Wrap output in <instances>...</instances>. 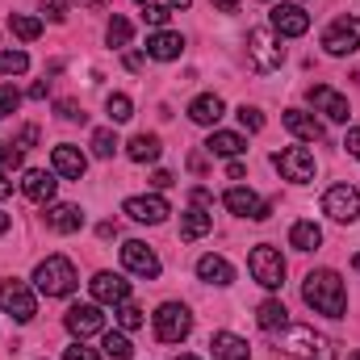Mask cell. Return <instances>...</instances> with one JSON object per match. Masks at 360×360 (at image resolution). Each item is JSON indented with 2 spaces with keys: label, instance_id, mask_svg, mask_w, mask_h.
Returning a JSON list of instances; mask_svg holds the SVG:
<instances>
[{
  "label": "cell",
  "instance_id": "680465c9",
  "mask_svg": "<svg viewBox=\"0 0 360 360\" xmlns=\"http://www.w3.org/2000/svg\"><path fill=\"white\" fill-rule=\"evenodd\" d=\"M176 360H197V356H176Z\"/></svg>",
  "mask_w": 360,
  "mask_h": 360
},
{
  "label": "cell",
  "instance_id": "f907efd6",
  "mask_svg": "<svg viewBox=\"0 0 360 360\" xmlns=\"http://www.w3.org/2000/svg\"><path fill=\"white\" fill-rule=\"evenodd\" d=\"M8 193H13V180H8V172H0V201H4Z\"/></svg>",
  "mask_w": 360,
  "mask_h": 360
},
{
  "label": "cell",
  "instance_id": "8992f818",
  "mask_svg": "<svg viewBox=\"0 0 360 360\" xmlns=\"http://www.w3.org/2000/svg\"><path fill=\"white\" fill-rule=\"evenodd\" d=\"M323 51L327 55H352V51H360V17H335L323 30Z\"/></svg>",
  "mask_w": 360,
  "mask_h": 360
},
{
  "label": "cell",
  "instance_id": "7c38bea8",
  "mask_svg": "<svg viewBox=\"0 0 360 360\" xmlns=\"http://www.w3.org/2000/svg\"><path fill=\"white\" fill-rule=\"evenodd\" d=\"M269 21H272V34H281V38H302L310 30V13L302 4H272Z\"/></svg>",
  "mask_w": 360,
  "mask_h": 360
},
{
  "label": "cell",
  "instance_id": "4fadbf2b",
  "mask_svg": "<svg viewBox=\"0 0 360 360\" xmlns=\"http://www.w3.org/2000/svg\"><path fill=\"white\" fill-rule=\"evenodd\" d=\"M122 264H126V272H134V276H147V281H155L160 276V256L147 248V243H139V239H126L122 243Z\"/></svg>",
  "mask_w": 360,
  "mask_h": 360
},
{
  "label": "cell",
  "instance_id": "b9f144b4",
  "mask_svg": "<svg viewBox=\"0 0 360 360\" xmlns=\"http://www.w3.org/2000/svg\"><path fill=\"white\" fill-rule=\"evenodd\" d=\"M55 109H59V117H68V122H84V109H80L76 101H59Z\"/></svg>",
  "mask_w": 360,
  "mask_h": 360
},
{
  "label": "cell",
  "instance_id": "6f0895ef",
  "mask_svg": "<svg viewBox=\"0 0 360 360\" xmlns=\"http://www.w3.org/2000/svg\"><path fill=\"white\" fill-rule=\"evenodd\" d=\"M344 360H360V348H356V352H348V356H344Z\"/></svg>",
  "mask_w": 360,
  "mask_h": 360
},
{
  "label": "cell",
  "instance_id": "c3c4849f",
  "mask_svg": "<svg viewBox=\"0 0 360 360\" xmlns=\"http://www.w3.org/2000/svg\"><path fill=\"white\" fill-rule=\"evenodd\" d=\"M214 197H210V188H193V205H210Z\"/></svg>",
  "mask_w": 360,
  "mask_h": 360
},
{
  "label": "cell",
  "instance_id": "52a82bcc",
  "mask_svg": "<svg viewBox=\"0 0 360 360\" xmlns=\"http://www.w3.org/2000/svg\"><path fill=\"white\" fill-rule=\"evenodd\" d=\"M0 310L4 314H13L17 323H30L34 314H38V302H34V293L21 285V281H0Z\"/></svg>",
  "mask_w": 360,
  "mask_h": 360
},
{
  "label": "cell",
  "instance_id": "7bdbcfd3",
  "mask_svg": "<svg viewBox=\"0 0 360 360\" xmlns=\"http://www.w3.org/2000/svg\"><path fill=\"white\" fill-rule=\"evenodd\" d=\"M42 13H46L51 21H68V4H63V0H42Z\"/></svg>",
  "mask_w": 360,
  "mask_h": 360
},
{
  "label": "cell",
  "instance_id": "f35d334b",
  "mask_svg": "<svg viewBox=\"0 0 360 360\" xmlns=\"http://www.w3.org/2000/svg\"><path fill=\"white\" fill-rule=\"evenodd\" d=\"M239 122H243V130H252V134L264 130V113H260L256 105H239Z\"/></svg>",
  "mask_w": 360,
  "mask_h": 360
},
{
  "label": "cell",
  "instance_id": "681fc988",
  "mask_svg": "<svg viewBox=\"0 0 360 360\" xmlns=\"http://www.w3.org/2000/svg\"><path fill=\"white\" fill-rule=\"evenodd\" d=\"M96 235H101V239H113V235H117V226H113V222H101V226H96Z\"/></svg>",
  "mask_w": 360,
  "mask_h": 360
},
{
  "label": "cell",
  "instance_id": "5b68a950",
  "mask_svg": "<svg viewBox=\"0 0 360 360\" xmlns=\"http://www.w3.org/2000/svg\"><path fill=\"white\" fill-rule=\"evenodd\" d=\"M188 331H193V314H188V306H180V302H164V306L155 310V340H164V344H180V340H188Z\"/></svg>",
  "mask_w": 360,
  "mask_h": 360
},
{
  "label": "cell",
  "instance_id": "91938a15",
  "mask_svg": "<svg viewBox=\"0 0 360 360\" xmlns=\"http://www.w3.org/2000/svg\"><path fill=\"white\" fill-rule=\"evenodd\" d=\"M139 4H147V0H139Z\"/></svg>",
  "mask_w": 360,
  "mask_h": 360
},
{
  "label": "cell",
  "instance_id": "5bb4252c",
  "mask_svg": "<svg viewBox=\"0 0 360 360\" xmlns=\"http://www.w3.org/2000/svg\"><path fill=\"white\" fill-rule=\"evenodd\" d=\"M63 327H68L76 340H89V335H101V331H105V314H101V306L80 302V306H72V310L63 314Z\"/></svg>",
  "mask_w": 360,
  "mask_h": 360
},
{
  "label": "cell",
  "instance_id": "8d00e7d4",
  "mask_svg": "<svg viewBox=\"0 0 360 360\" xmlns=\"http://www.w3.org/2000/svg\"><path fill=\"white\" fill-rule=\"evenodd\" d=\"M30 68V55L25 51H4L0 55V76H21Z\"/></svg>",
  "mask_w": 360,
  "mask_h": 360
},
{
  "label": "cell",
  "instance_id": "d4e9b609",
  "mask_svg": "<svg viewBox=\"0 0 360 360\" xmlns=\"http://www.w3.org/2000/svg\"><path fill=\"white\" fill-rule=\"evenodd\" d=\"M210 231H214V214H205L201 205H193V210L180 214V239H184V243H193V239H201V235H210Z\"/></svg>",
  "mask_w": 360,
  "mask_h": 360
},
{
  "label": "cell",
  "instance_id": "cb8c5ba5",
  "mask_svg": "<svg viewBox=\"0 0 360 360\" xmlns=\"http://www.w3.org/2000/svg\"><path fill=\"white\" fill-rule=\"evenodd\" d=\"M210 352L218 360H248L252 356L248 340H239V335H231V331H214V335H210Z\"/></svg>",
  "mask_w": 360,
  "mask_h": 360
},
{
  "label": "cell",
  "instance_id": "d6986e66",
  "mask_svg": "<svg viewBox=\"0 0 360 360\" xmlns=\"http://www.w3.org/2000/svg\"><path fill=\"white\" fill-rule=\"evenodd\" d=\"M55 172H42V168H30L25 176H21V193L34 201V205H46L51 197H55Z\"/></svg>",
  "mask_w": 360,
  "mask_h": 360
},
{
  "label": "cell",
  "instance_id": "d6a6232c",
  "mask_svg": "<svg viewBox=\"0 0 360 360\" xmlns=\"http://www.w3.org/2000/svg\"><path fill=\"white\" fill-rule=\"evenodd\" d=\"M101 348H105L109 360H130L134 356V344L126 340V331H105V344H101Z\"/></svg>",
  "mask_w": 360,
  "mask_h": 360
},
{
  "label": "cell",
  "instance_id": "7402d4cb",
  "mask_svg": "<svg viewBox=\"0 0 360 360\" xmlns=\"http://www.w3.org/2000/svg\"><path fill=\"white\" fill-rule=\"evenodd\" d=\"M46 226H51V231H59V235H72V231H80V226H84V210H80V205L59 201V205H51V210H46Z\"/></svg>",
  "mask_w": 360,
  "mask_h": 360
},
{
  "label": "cell",
  "instance_id": "f546056e",
  "mask_svg": "<svg viewBox=\"0 0 360 360\" xmlns=\"http://www.w3.org/2000/svg\"><path fill=\"white\" fill-rule=\"evenodd\" d=\"M256 323L264 327V331H281V327H289V310H285V302H260V310H256Z\"/></svg>",
  "mask_w": 360,
  "mask_h": 360
},
{
  "label": "cell",
  "instance_id": "83f0119b",
  "mask_svg": "<svg viewBox=\"0 0 360 360\" xmlns=\"http://www.w3.org/2000/svg\"><path fill=\"white\" fill-rule=\"evenodd\" d=\"M197 276L210 281V285H231V281H235V269H231L222 256H201V260H197Z\"/></svg>",
  "mask_w": 360,
  "mask_h": 360
},
{
  "label": "cell",
  "instance_id": "f5cc1de1",
  "mask_svg": "<svg viewBox=\"0 0 360 360\" xmlns=\"http://www.w3.org/2000/svg\"><path fill=\"white\" fill-rule=\"evenodd\" d=\"M8 226H13V218H8V214H4V210H0V235H4V231H8Z\"/></svg>",
  "mask_w": 360,
  "mask_h": 360
},
{
  "label": "cell",
  "instance_id": "ac0fdd59",
  "mask_svg": "<svg viewBox=\"0 0 360 360\" xmlns=\"http://www.w3.org/2000/svg\"><path fill=\"white\" fill-rule=\"evenodd\" d=\"M122 210H126L134 222H147V226H160V222L172 214V210H168V201H164V197H155V193H151V197H130Z\"/></svg>",
  "mask_w": 360,
  "mask_h": 360
},
{
  "label": "cell",
  "instance_id": "db71d44e",
  "mask_svg": "<svg viewBox=\"0 0 360 360\" xmlns=\"http://www.w3.org/2000/svg\"><path fill=\"white\" fill-rule=\"evenodd\" d=\"M193 0H168V8H188Z\"/></svg>",
  "mask_w": 360,
  "mask_h": 360
},
{
  "label": "cell",
  "instance_id": "60d3db41",
  "mask_svg": "<svg viewBox=\"0 0 360 360\" xmlns=\"http://www.w3.org/2000/svg\"><path fill=\"white\" fill-rule=\"evenodd\" d=\"M21 168V147L17 143H0V172H13Z\"/></svg>",
  "mask_w": 360,
  "mask_h": 360
},
{
  "label": "cell",
  "instance_id": "9a60e30c",
  "mask_svg": "<svg viewBox=\"0 0 360 360\" xmlns=\"http://www.w3.org/2000/svg\"><path fill=\"white\" fill-rule=\"evenodd\" d=\"M276 348L289 356H314V352H323V335H314V327H281Z\"/></svg>",
  "mask_w": 360,
  "mask_h": 360
},
{
  "label": "cell",
  "instance_id": "9c48e42d",
  "mask_svg": "<svg viewBox=\"0 0 360 360\" xmlns=\"http://www.w3.org/2000/svg\"><path fill=\"white\" fill-rule=\"evenodd\" d=\"M306 96H310L314 113H323V117H331V122H348V117H352L348 96H344V92H335L331 84H310V89H306Z\"/></svg>",
  "mask_w": 360,
  "mask_h": 360
},
{
  "label": "cell",
  "instance_id": "2e32d148",
  "mask_svg": "<svg viewBox=\"0 0 360 360\" xmlns=\"http://www.w3.org/2000/svg\"><path fill=\"white\" fill-rule=\"evenodd\" d=\"M89 289L101 306H122V302L130 297V281H122L117 272H96L89 281Z\"/></svg>",
  "mask_w": 360,
  "mask_h": 360
},
{
  "label": "cell",
  "instance_id": "ba28073f",
  "mask_svg": "<svg viewBox=\"0 0 360 360\" xmlns=\"http://www.w3.org/2000/svg\"><path fill=\"white\" fill-rule=\"evenodd\" d=\"M272 168L293 184H306V180H314V155L306 147H285V151L272 155Z\"/></svg>",
  "mask_w": 360,
  "mask_h": 360
},
{
  "label": "cell",
  "instance_id": "e575fe53",
  "mask_svg": "<svg viewBox=\"0 0 360 360\" xmlns=\"http://www.w3.org/2000/svg\"><path fill=\"white\" fill-rule=\"evenodd\" d=\"M105 113H109V122H130V117H134V105H130V96H126V92H109Z\"/></svg>",
  "mask_w": 360,
  "mask_h": 360
},
{
  "label": "cell",
  "instance_id": "74e56055",
  "mask_svg": "<svg viewBox=\"0 0 360 360\" xmlns=\"http://www.w3.org/2000/svg\"><path fill=\"white\" fill-rule=\"evenodd\" d=\"M143 25H151V30H164L168 25V17H172V8L168 4H143Z\"/></svg>",
  "mask_w": 360,
  "mask_h": 360
},
{
  "label": "cell",
  "instance_id": "ab89813d",
  "mask_svg": "<svg viewBox=\"0 0 360 360\" xmlns=\"http://www.w3.org/2000/svg\"><path fill=\"white\" fill-rule=\"evenodd\" d=\"M17 105H21V92L13 89V84H0V122L8 113H17Z\"/></svg>",
  "mask_w": 360,
  "mask_h": 360
},
{
  "label": "cell",
  "instance_id": "1f68e13d",
  "mask_svg": "<svg viewBox=\"0 0 360 360\" xmlns=\"http://www.w3.org/2000/svg\"><path fill=\"white\" fill-rule=\"evenodd\" d=\"M105 38H109V46H117V51H122V46H130L134 25H130L122 13H113V17H109V25H105Z\"/></svg>",
  "mask_w": 360,
  "mask_h": 360
},
{
  "label": "cell",
  "instance_id": "9f6ffc18",
  "mask_svg": "<svg viewBox=\"0 0 360 360\" xmlns=\"http://www.w3.org/2000/svg\"><path fill=\"white\" fill-rule=\"evenodd\" d=\"M352 269H356V272H360V252H356V256H352Z\"/></svg>",
  "mask_w": 360,
  "mask_h": 360
},
{
  "label": "cell",
  "instance_id": "f1b7e54d",
  "mask_svg": "<svg viewBox=\"0 0 360 360\" xmlns=\"http://www.w3.org/2000/svg\"><path fill=\"white\" fill-rule=\"evenodd\" d=\"M289 248H297V252H319V248H323V231H319L314 222H293Z\"/></svg>",
  "mask_w": 360,
  "mask_h": 360
},
{
  "label": "cell",
  "instance_id": "ffe728a7",
  "mask_svg": "<svg viewBox=\"0 0 360 360\" xmlns=\"http://www.w3.org/2000/svg\"><path fill=\"white\" fill-rule=\"evenodd\" d=\"M51 164H55V172L68 180H80L84 176V168H89V160H84V151L80 147H72V143H59L55 147V155H51Z\"/></svg>",
  "mask_w": 360,
  "mask_h": 360
},
{
  "label": "cell",
  "instance_id": "44dd1931",
  "mask_svg": "<svg viewBox=\"0 0 360 360\" xmlns=\"http://www.w3.org/2000/svg\"><path fill=\"white\" fill-rule=\"evenodd\" d=\"M180 51H184V38L172 34V30H155V34L147 38V59L172 63V59H180Z\"/></svg>",
  "mask_w": 360,
  "mask_h": 360
},
{
  "label": "cell",
  "instance_id": "e0dca14e",
  "mask_svg": "<svg viewBox=\"0 0 360 360\" xmlns=\"http://www.w3.org/2000/svg\"><path fill=\"white\" fill-rule=\"evenodd\" d=\"M285 130L293 134V139H302V143H323L327 139V130H323V122L314 117V113H306V109H285Z\"/></svg>",
  "mask_w": 360,
  "mask_h": 360
},
{
  "label": "cell",
  "instance_id": "11a10c76",
  "mask_svg": "<svg viewBox=\"0 0 360 360\" xmlns=\"http://www.w3.org/2000/svg\"><path fill=\"white\" fill-rule=\"evenodd\" d=\"M80 4H92V8H101V4H105V0H80Z\"/></svg>",
  "mask_w": 360,
  "mask_h": 360
},
{
  "label": "cell",
  "instance_id": "4316f807",
  "mask_svg": "<svg viewBox=\"0 0 360 360\" xmlns=\"http://www.w3.org/2000/svg\"><path fill=\"white\" fill-rule=\"evenodd\" d=\"M160 151H164L160 134H134V139L126 143V155H130L134 164H155V160H160Z\"/></svg>",
  "mask_w": 360,
  "mask_h": 360
},
{
  "label": "cell",
  "instance_id": "603a6c76",
  "mask_svg": "<svg viewBox=\"0 0 360 360\" xmlns=\"http://www.w3.org/2000/svg\"><path fill=\"white\" fill-rule=\"evenodd\" d=\"M205 151H210V155H222V160H235V155L248 151V139L235 134V130H214V134L205 139Z\"/></svg>",
  "mask_w": 360,
  "mask_h": 360
},
{
  "label": "cell",
  "instance_id": "30bf717a",
  "mask_svg": "<svg viewBox=\"0 0 360 360\" xmlns=\"http://www.w3.org/2000/svg\"><path fill=\"white\" fill-rule=\"evenodd\" d=\"M323 210L335 222H360V193L352 184H331L327 197H323Z\"/></svg>",
  "mask_w": 360,
  "mask_h": 360
},
{
  "label": "cell",
  "instance_id": "ee69618b",
  "mask_svg": "<svg viewBox=\"0 0 360 360\" xmlns=\"http://www.w3.org/2000/svg\"><path fill=\"white\" fill-rule=\"evenodd\" d=\"M63 360H101L92 348H84V344H72L68 352H63Z\"/></svg>",
  "mask_w": 360,
  "mask_h": 360
},
{
  "label": "cell",
  "instance_id": "3957f363",
  "mask_svg": "<svg viewBox=\"0 0 360 360\" xmlns=\"http://www.w3.org/2000/svg\"><path fill=\"white\" fill-rule=\"evenodd\" d=\"M248 59H252V72L272 76V72L285 63V46L276 42L272 30H252V34H248Z\"/></svg>",
  "mask_w": 360,
  "mask_h": 360
},
{
  "label": "cell",
  "instance_id": "f6af8a7d",
  "mask_svg": "<svg viewBox=\"0 0 360 360\" xmlns=\"http://www.w3.org/2000/svg\"><path fill=\"white\" fill-rule=\"evenodd\" d=\"M34 143H38V126H25V130L17 134V147H21V151H30Z\"/></svg>",
  "mask_w": 360,
  "mask_h": 360
},
{
  "label": "cell",
  "instance_id": "7a4b0ae2",
  "mask_svg": "<svg viewBox=\"0 0 360 360\" xmlns=\"http://www.w3.org/2000/svg\"><path fill=\"white\" fill-rule=\"evenodd\" d=\"M34 285H38L46 297H68V293L80 285V276H76V264H72L68 256H46V260L34 269Z\"/></svg>",
  "mask_w": 360,
  "mask_h": 360
},
{
  "label": "cell",
  "instance_id": "484cf974",
  "mask_svg": "<svg viewBox=\"0 0 360 360\" xmlns=\"http://www.w3.org/2000/svg\"><path fill=\"white\" fill-rule=\"evenodd\" d=\"M222 109H226V105H222V96H218V92H201V96L188 105V117H193L197 126H214V122L222 117Z\"/></svg>",
  "mask_w": 360,
  "mask_h": 360
},
{
  "label": "cell",
  "instance_id": "d590c367",
  "mask_svg": "<svg viewBox=\"0 0 360 360\" xmlns=\"http://www.w3.org/2000/svg\"><path fill=\"white\" fill-rule=\"evenodd\" d=\"M113 314H117V327H122V331H139V327H143V310H139L130 297H126Z\"/></svg>",
  "mask_w": 360,
  "mask_h": 360
},
{
  "label": "cell",
  "instance_id": "6da1fadb",
  "mask_svg": "<svg viewBox=\"0 0 360 360\" xmlns=\"http://www.w3.org/2000/svg\"><path fill=\"white\" fill-rule=\"evenodd\" d=\"M302 297H306L310 310H319V314H327V319H344L348 293H344L340 272H331V269L306 272V281H302Z\"/></svg>",
  "mask_w": 360,
  "mask_h": 360
},
{
  "label": "cell",
  "instance_id": "bcb514c9",
  "mask_svg": "<svg viewBox=\"0 0 360 360\" xmlns=\"http://www.w3.org/2000/svg\"><path fill=\"white\" fill-rule=\"evenodd\" d=\"M344 147H348V155H356V160H360V126L344 134Z\"/></svg>",
  "mask_w": 360,
  "mask_h": 360
},
{
  "label": "cell",
  "instance_id": "836d02e7",
  "mask_svg": "<svg viewBox=\"0 0 360 360\" xmlns=\"http://www.w3.org/2000/svg\"><path fill=\"white\" fill-rule=\"evenodd\" d=\"M122 143H117V134L109 130V126H101V130H92V155L96 160H113V151H117Z\"/></svg>",
  "mask_w": 360,
  "mask_h": 360
},
{
  "label": "cell",
  "instance_id": "4dcf8cb0",
  "mask_svg": "<svg viewBox=\"0 0 360 360\" xmlns=\"http://www.w3.org/2000/svg\"><path fill=\"white\" fill-rule=\"evenodd\" d=\"M8 30H13L21 42L42 38V21H38V17H30V13H8Z\"/></svg>",
  "mask_w": 360,
  "mask_h": 360
},
{
  "label": "cell",
  "instance_id": "7dc6e473",
  "mask_svg": "<svg viewBox=\"0 0 360 360\" xmlns=\"http://www.w3.org/2000/svg\"><path fill=\"white\" fill-rule=\"evenodd\" d=\"M151 184H155V188H168V184H176V180H172V172H155Z\"/></svg>",
  "mask_w": 360,
  "mask_h": 360
},
{
  "label": "cell",
  "instance_id": "816d5d0a",
  "mask_svg": "<svg viewBox=\"0 0 360 360\" xmlns=\"http://www.w3.org/2000/svg\"><path fill=\"white\" fill-rule=\"evenodd\" d=\"M214 4H218L222 13H239V0H214Z\"/></svg>",
  "mask_w": 360,
  "mask_h": 360
},
{
  "label": "cell",
  "instance_id": "8fae6325",
  "mask_svg": "<svg viewBox=\"0 0 360 360\" xmlns=\"http://www.w3.org/2000/svg\"><path fill=\"white\" fill-rule=\"evenodd\" d=\"M222 205L231 210V214H239V218H252V222H264L272 214L269 201H260L252 188H243V184H235V188H226L222 193Z\"/></svg>",
  "mask_w": 360,
  "mask_h": 360
},
{
  "label": "cell",
  "instance_id": "277c9868",
  "mask_svg": "<svg viewBox=\"0 0 360 360\" xmlns=\"http://www.w3.org/2000/svg\"><path fill=\"white\" fill-rule=\"evenodd\" d=\"M248 269H252V281L264 285V289H281L285 285V260L272 243H256L248 252Z\"/></svg>",
  "mask_w": 360,
  "mask_h": 360
}]
</instances>
